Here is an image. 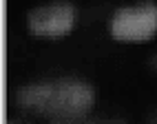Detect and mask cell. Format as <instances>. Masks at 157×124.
Listing matches in <instances>:
<instances>
[{
    "label": "cell",
    "mask_w": 157,
    "mask_h": 124,
    "mask_svg": "<svg viewBox=\"0 0 157 124\" xmlns=\"http://www.w3.org/2000/svg\"><path fill=\"white\" fill-rule=\"evenodd\" d=\"M71 27H73V9L67 5L42 7L29 16V29L36 36L58 38V36H64Z\"/></svg>",
    "instance_id": "3957f363"
},
{
    "label": "cell",
    "mask_w": 157,
    "mask_h": 124,
    "mask_svg": "<svg viewBox=\"0 0 157 124\" xmlns=\"http://www.w3.org/2000/svg\"><path fill=\"white\" fill-rule=\"evenodd\" d=\"M18 100L51 115H80L93 102V91L78 82H56L20 91Z\"/></svg>",
    "instance_id": "6da1fadb"
},
{
    "label": "cell",
    "mask_w": 157,
    "mask_h": 124,
    "mask_svg": "<svg viewBox=\"0 0 157 124\" xmlns=\"http://www.w3.org/2000/svg\"><path fill=\"white\" fill-rule=\"evenodd\" d=\"M86 124H117V122H86Z\"/></svg>",
    "instance_id": "277c9868"
},
{
    "label": "cell",
    "mask_w": 157,
    "mask_h": 124,
    "mask_svg": "<svg viewBox=\"0 0 157 124\" xmlns=\"http://www.w3.org/2000/svg\"><path fill=\"white\" fill-rule=\"evenodd\" d=\"M155 64H157V58H155Z\"/></svg>",
    "instance_id": "5b68a950"
},
{
    "label": "cell",
    "mask_w": 157,
    "mask_h": 124,
    "mask_svg": "<svg viewBox=\"0 0 157 124\" xmlns=\"http://www.w3.org/2000/svg\"><path fill=\"white\" fill-rule=\"evenodd\" d=\"M153 124H157V120H155V122H153Z\"/></svg>",
    "instance_id": "8992f818"
},
{
    "label": "cell",
    "mask_w": 157,
    "mask_h": 124,
    "mask_svg": "<svg viewBox=\"0 0 157 124\" xmlns=\"http://www.w3.org/2000/svg\"><path fill=\"white\" fill-rule=\"evenodd\" d=\"M111 29L117 40H148L157 29V9L153 5L122 9L113 18Z\"/></svg>",
    "instance_id": "7a4b0ae2"
}]
</instances>
